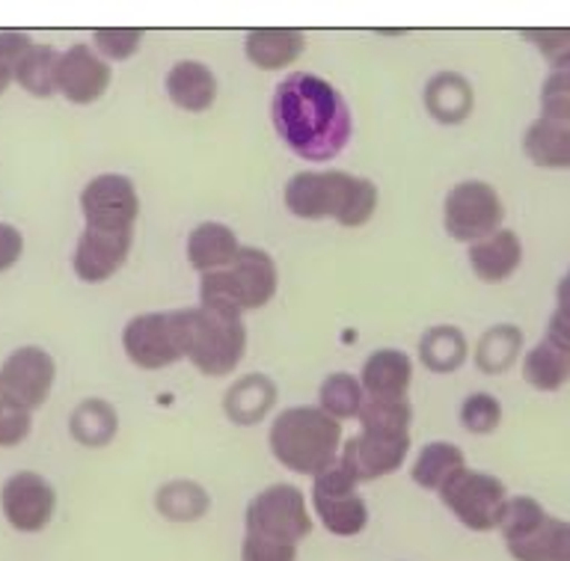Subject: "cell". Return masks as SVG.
I'll list each match as a JSON object with an SVG mask.
<instances>
[{
	"mask_svg": "<svg viewBox=\"0 0 570 561\" xmlns=\"http://www.w3.org/2000/svg\"><path fill=\"white\" fill-rule=\"evenodd\" d=\"M410 443H413L410 434H368V431H360L347 443H342L338 461L345 463L360 484L363 481H377L404 466Z\"/></svg>",
	"mask_w": 570,
	"mask_h": 561,
	"instance_id": "14",
	"label": "cell"
},
{
	"mask_svg": "<svg viewBox=\"0 0 570 561\" xmlns=\"http://www.w3.org/2000/svg\"><path fill=\"white\" fill-rule=\"evenodd\" d=\"M155 505H158V514L173 520V523H196L199 516L208 514L212 496L203 484L178 479L160 484L158 493H155Z\"/></svg>",
	"mask_w": 570,
	"mask_h": 561,
	"instance_id": "29",
	"label": "cell"
},
{
	"mask_svg": "<svg viewBox=\"0 0 570 561\" xmlns=\"http://www.w3.org/2000/svg\"><path fill=\"white\" fill-rule=\"evenodd\" d=\"M461 425L475 436L493 434L502 425V401L490 392H472L461 404Z\"/></svg>",
	"mask_w": 570,
	"mask_h": 561,
	"instance_id": "36",
	"label": "cell"
},
{
	"mask_svg": "<svg viewBox=\"0 0 570 561\" xmlns=\"http://www.w3.org/2000/svg\"><path fill=\"white\" fill-rule=\"evenodd\" d=\"M543 336L570 351V270L559 279V288H556V312L550 315V324H547Z\"/></svg>",
	"mask_w": 570,
	"mask_h": 561,
	"instance_id": "40",
	"label": "cell"
},
{
	"mask_svg": "<svg viewBox=\"0 0 570 561\" xmlns=\"http://www.w3.org/2000/svg\"><path fill=\"white\" fill-rule=\"evenodd\" d=\"M523 381L538 392H559L570 383V351L543 336L523 354Z\"/></svg>",
	"mask_w": 570,
	"mask_h": 561,
	"instance_id": "25",
	"label": "cell"
},
{
	"mask_svg": "<svg viewBox=\"0 0 570 561\" xmlns=\"http://www.w3.org/2000/svg\"><path fill=\"white\" fill-rule=\"evenodd\" d=\"M96 51L105 60H131L134 53L140 51L142 45V30H96L92 36Z\"/></svg>",
	"mask_w": 570,
	"mask_h": 561,
	"instance_id": "38",
	"label": "cell"
},
{
	"mask_svg": "<svg viewBox=\"0 0 570 561\" xmlns=\"http://www.w3.org/2000/svg\"><path fill=\"white\" fill-rule=\"evenodd\" d=\"M306 51V36L301 30H249L244 39L247 60L262 71H279L297 62Z\"/></svg>",
	"mask_w": 570,
	"mask_h": 561,
	"instance_id": "23",
	"label": "cell"
},
{
	"mask_svg": "<svg viewBox=\"0 0 570 561\" xmlns=\"http://www.w3.org/2000/svg\"><path fill=\"white\" fill-rule=\"evenodd\" d=\"M240 247L244 244L238 240L235 229H229L226 223L205 220L187 235V262L194 270H199V276L217 274L238 258Z\"/></svg>",
	"mask_w": 570,
	"mask_h": 561,
	"instance_id": "19",
	"label": "cell"
},
{
	"mask_svg": "<svg viewBox=\"0 0 570 561\" xmlns=\"http://www.w3.org/2000/svg\"><path fill=\"white\" fill-rule=\"evenodd\" d=\"M360 383H363L365 398H407L410 383H413V360L399 347H381L363 363Z\"/></svg>",
	"mask_w": 570,
	"mask_h": 561,
	"instance_id": "18",
	"label": "cell"
},
{
	"mask_svg": "<svg viewBox=\"0 0 570 561\" xmlns=\"http://www.w3.org/2000/svg\"><path fill=\"white\" fill-rule=\"evenodd\" d=\"M134 247V235L122 232L83 229L71 256V267L83 283H107L119 267L128 262Z\"/></svg>",
	"mask_w": 570,
	"mask_h": 561,
	"instance_id": "16",
	"label": "cell"
},
{
	"mask_svg": "<svg viewBox=\"0 0 570 561\" xmlns=\"http://www.w3.org/2000/svg\"><path fill=\"white\" fill-rule=\"evenodd\" d=\"M271 454L294 475H318L338 461L342 452V422L327 416L321 407H288L274 419L271 434Z\"/></svg>",
	"mask_w": 570,
	"mask_h": 561,
	"instance_id": "3",
	"label": "cell"
},
{
	"mask_svg": "<svg viewBox=\"0 0 570 561\" xmlns=\"http://www.w3.org/2000/svg\"><path fill=\"white\" fill-rule=\"evenodd\" d=\"M0 508H3V516L12 529L36 534L51 523L57 493H53L51 481L39 472H16L0 490Z\"/></svg>",
	"mask_w": 570,
	"mask_h": 561,
	"instance_id": "12",
	"label": "cell"
},
{
	"mask_svg": "<svg viewBox=\"0 0 570 561\" xmlns=\"http://www.w3.org/2000/svg\"><path fill=\"white\" fill-rule=\"evenodd\" d=\"M547 516H550L547 514V508H543L534 496H508L497 529L499 534H502V541L514 543L520 541V538H525V534H532Z\"/></svg>",
	"mask_w": 570,
	"mask_h": 561,
	"instance_id": "35",
	"label": "cell"
},
{
	"mask_svg": "<svg viewBox=\"0 0 570 561\" xmlns=\"http://www.w3.org/2000/svg\"><path fill=\"white\" fill-rule=\"evenodd\" d=\"M33 427V413L9 398L7 390L0 386V449L24 443Z\"/></svg>",
	"mask_w": 570,
	"mask_h": 561,
	"instance_id": "37",
	"label": "cell"
},
{
	"mask_svg": "<svg viewBox=\"0 0 570 561\" xmlns=\"http://www.w3.org/2000/svg\"><path fill=\"white\" fill-rule=\"evenodd\" d=\"M523 354V329L514 324H497L481 333L475 345V368L481 374H505Z\"/></svg>",
	"mask_w": 570,
	"mask_h": 561,
	"instance_id": "28",
	"label": "cell"
},
{
	"mask_svg": "<svg viewBox=\"0 0 570 561\" xmlns=\"http://www.w3.org/2000/svg\"><path fill=\"white\" fill-rule=\"evenodd\" d=\"M24 253V235L12 223H0V274L16 265Z\"/></svg>",
	"mask_w": 570,
	"mask_h": 561,
	"instance_id": "43",
	"label": "cell"
},
{
	"mask_svg": "<svg viewBox=\"0 0 570 561\" xmlns=\"http://www.w3.org/2000/svg\"><path fill=\"white\" fill-rule=\"evenodd\" d=\"M365 392L363 383L356 374L347 372H333L324 377L318 390V407L333 416L336 422H345V419H356L360 410H363Z\"/></svg>",
	"mask_w": 570,
	"mask_h": 561,
	"instance_id": "32",
	"label": "cell"
},
{
	"mask_svg": "<svg viewBox=\"0 0 570 561\" xmlns=\"http://www.w3.org/2000/svg\"><path fill=\"white\" fill-rule=\"evenodd\" d=\"M422 98H425V110L440 125L466 122L472 107H475L472 83L463 78L461 71H436L434 78L428 80Z\"/></svg>",
	"mask_w": 570,
	"mask_h": 561,
	"instance_id": "22",
	"label": "cell"
},
{
	"mask_svg": "<svg viewBox=\"0 0 570 561\" xmlns=\"http://www.w3.org/2000/svg\"><path fill=\"white\" fill-rule=\"evenodd\" d=\"M520 36H523V42L538 48L547 62L570 51V30H523Z\"/></svg>",
	"mask_w": 570,
	"mask_h": 561,
	"instance_id": "41",
	"label": "cell"
},
{
	"mask_svg": "<svg viewBox=\"0 0 570 561\" xmlns=\"http://www.w3.org/2000/svg\"><path fill=\"white\" fill-rule=\"evenodd\" d=\"M80 211H83L87 229L134 235V226L140 220V196L128 176L105 173L83 187Z\"/></svg>",
	"mask_w": 570,
	"mask_h": 561,
	"instance_id": "11",
	"label": "cell"
},
{
	"mask_svg": "<svg viewBox=\"0 0 570 561\" xmlns=\"http://www.w3.org/2000/svg\"><path fill=\"white\" fill-rule=\"evenodd\" d=\"M57 62L60 51L53 45H30V51L18 60L16 83L36 98H51L57 92Z\"/></svg>",
	"mask_w": 570,
	"mask_h": 561,
	"instance_id": "31",
	"label": "cell"
},
{
	"mask_svg": "<svg viewBox=\"0 0 570 561\" xmlns=\"http://www.w3.org/2000/svg\"><path fill=\"white\" fill-rule=\"evenodd\" d=\"M466 356H470V342L454 324H436L419 338V360L428 372L452 374L466 363Z\"/></svg>",
	"mask_w": 570,
	"mask_h": 561,
	"instance_id": "26",
	"label": "cell"
},
{
	"mask_svg": "<svg viewBox=\"0 0 570 561\" xmlns=\"http://www.w3.org/2000/svg\"><path fill=\"white\" fill-rule=\"evenodd\" d=\"M71 436L87 449H101L116 436L119 431V416L110 401L105 398H87L80 401L69 419Z\"/></svg>",
	"mask_w": 570,
	"mask_h": 561,
	"instance_id": "30",
	"label": "cell"
},
{
	"mask_svg": "<svg viewBox=\"0 0 570 561\" xmlns=\"http://www.w3.org/2000/svg\"><path fill=\"white\" fill-rule=\"evenodd\" d=\"M9 83H12V71L3 69V66H0V96H3V92H7Z\"/></svg>",
	"mask_w": 570,
	"mask_h": 561,
	"instance_id": "44",
	"label": "cell"
},
{
	"mask_svg": "<svg viewBox=\"0 0 570 561\" xmlns=\"http://www.w3.org/2000/svg\"><path fill=\"white\" fill-rule=\"evenodd\" d=\"M57 365L48 351L36 345H24L12 351L0 365V386L7 395L24 410H39L51 395Z\"/></svg>",
	"mask_w": 570,
	"mask_h": 561,
	"instance_id": "13",
	"label": "cell"
},
{
	"mask_svg": "<svg viewBox=\"0 0 570 561\" xmlns=\"http://www.w3.org/2000/svg\"><path fill=\"white\" fill-rule=\"evenodd\" d=\"M312 508L336 538H354L368 525V505L360 493V481L342 461L330 463L312 479Z\"/></svg>",
	"mask_w": 570,
	"mask_h": 561,
	"instance_id": "7",
	"label": "cell"
},
{
	"mask_svg": "<svg viewBox=\"0 0 570 561\" xmlns=\"http://www.w3.org/2000/svg\"><path fill=\"white\" fill-rule=\"evenodd\" d=\"M114 80V69L92 45H71L57 62V92L71 105H92L105 96Z\"/></svg>",
	"mask_w": 570,
	"mask_h": 561,
	"instance_id": "15",
	"label": "cell"
},
{
	"mask_svg": "<svg viewBox=\"0 0 570 561\" xmlns=\"http://www.w3.org/2000/svg\"><path fill=\"white\" fill-rule=\"evenodd\" d=\"M472 274L479 276L481 283L499 285L511 279L523 265V240L514 229H502L488 235V238L475 240L466 247Z\"/></svg>",
	"mask_w": 570,
	"mask_h": 561,
	"instance_id": "17",
	"label": "cell"
},
{
	"mask_svg": "<svg viewBox=\"0 0 570 561\" xmlns=\"http://www.w3.org/2000/svg\"><path fill=\"white\" fill-rule=\"evenodd\" d=\"M279 288V267L262 247H240L238 258L226 270L199 276V306L223 315L256 312L274 301Z\"/></svg>",
	"mask_w": 570,
	"mask_h": 561,
	"instance_id": "4",
	"label": "cell"
},
{
	"mask_svg": "<svg viewBox=\"0 0 570 561\" xmlns=\"http://www.w3.org/2000/svg\"><path fill=\"white\" fill-rule=\"evenodd\" d=\"M525 158L543 169H570V122L538 116L523 137Z\"/></svg>",
	"mask_w": 570,
	"mask_h": 561,
	"instance_id": "24",
	"label": "cell"
},
{
	"mask_svg": "<svg viewBox=\"0 0 570 561\" xmlns=\"http://www.w3.org/2000/svg\"><path fill=\"white\" fill-rule=\"evenodd\" d=\"M190 318L187 309L134 315L122 329V351L142 372H160L187 360Z\"/></svg>",
	"mask_w": 570,
	"mask_h": 561,
	"instance_id": "5",
	"label": "cell"
},
{
	"mask_svg": "<svg viewBox=\"0 0 570 561\" xmlns=\"http://www.w3.org/2000/svg\"><path fill=\"white\" fill-rule=\"evenodd\" d=\"M356 422H360V431H368V434H410L413 407H410V398H365Z\"/></svg>",
	"mask_w": 570,
	"mask_h": 561,
	"instance_id": "33",
	"label": "cell"
},
{
	"mask_svg": "<svg viewBox=\"0 0 570 561\" xmlns=\"http://www.w3.org/2000/svg\"><path fill=\"white\" fill-rule=\"evenodd\" d=\"M466 466V454L461 445L445 443V440H434L428 443L422 452L416 454V461L410 466V479L416 481L422 490H440L445 481L452 479L454 472H461Z\"/></svg>",
	"mask_w": 570,
	"mask_h": 561,
	"instance_id": "27",
	"label": "cell"
},
{
	"mask_svg": "<svg viewBox=\"0 0 570 561\" xmlns=\"http://www.w3.org/2000/svg\"><path fill=\"white\" fill-rule=\"evenodd\" d=\"M547 78L541 83V116L570 122V51L547 62Z\"/></svg>",
	"mask_w": 570,
	"mask_h": 561,
	"instance_id": "34",
	"label": "cell"
},
{
	"mask_svg": "<svg viewBox=\"0 0 570 561\" xmlns=\"http://www.w3.org/2000/svg\"><path fill=\"white\" fill-rule=\"evenodd\" d=\"M190 345L187 360L205 377H226L247 354V327L238 315H223L205 306H190Z\"/></svg>",
	"mask_w": 570,
	"mask_h": 561,
	"instance_id": "6",
	"label": "cell"
},
{
	"mask_svg": "<svg viewBox=\"0 0 570 561\" xmlns=\"http://www.w3.org/2000/svg\"><path fill=\"white\" fill-rule=\"evenodd\" d=\"M502 220H505V203L497 187L488 181H479V178L458 181L445 194L443 226L461 244H475V240L488 238L502 229Z\"/></svg>",
	"mask_w": 570,
	"mask_h": 561,
	"instance_id": "8",
	"label": "cell"
},
{
	"mask_svg": "<svg viewBox=\"0 0 570 561\" xmlns=\"http://www.w3.org/2000/svg\"><path fill=\"white\" fill-rule=\"evenodd\" d=\"M541 561H570V523L568 520H552L550 538H547V547H543Z\"/></svg>",
	"mask_w": 570,
	"mask_h": 561,
	"instance_id": "42",
	"label": "cell"
},
{
	"mask_svg": "<svg viewBox=\"0 0 570 561\" xmlns=\"http://www.w3.org/2000/svg\"><path fill=\"white\" fill-rule=\"evenodd\" d=\"M271 119L288 151L309 164H327L342 155L354 134V116L345 96L330 80L309 71H294L279 80L271 101Z\"/></svg>",
	"mask_w": 570,
	"mask_h": 561,
	"instance_id": "1",
	"label": "cell"
},
{
	"mask_svg": "<svg viewBox=\"0 0 570 561\" xmlns=\"http://www.w3.org/2000/svg\"><path fill=\"white\" fill-rule=\"evenodd\" d=\"M167 96L185 114H205L217 101V75L199 60H178L167 71Z\"/></svg>",
	"mask_w": 570,
	"mask_h": 561,
	"instance_id": "21",
	"label": "cell"
},
{
	"mask_svg": "<svg viewBox=\"0 0 570 561\" xmlns=\"http://www.w3.org/2000/svg\"><path fill=\"white\" fill-rule=\"evenodd\" d=\"M276 398H279V392L267 374H244L223 395V413L240 427L258 425L276 407Z\"/></svg>",
	"mask_w": 570,
	"mask_h": 561,
	"instance_id": "20",
	"label": "cell"
},
{
	"mask_svg": "<svg viewBox=\"0 0 570 561\" xmlns=\"http://www.w3.org/2000/svg\"><path fill=\"white\" fill-rule=\"evenodd\" d=\"M283 199L301 220H336L345 229H360L377 211L381 190L372 178L345 169H321L288 178Z\"/></svg>",
	"mask_w": 570,
	"mask_h": 561,
	"instance_id": "2",
	"label": "cell"
},
{
	"mask_svg": "<svg viewBox=\"0 0 570 561\" xmlns=\"http://www.w3.org/2000/svg\"><path fill=\"white\" fill-rule=\"evenodd\" d=\"M436 493L443 499V505L470 532H493L499 525V516H502V508L508 502L505 484L497 475L470 470V466L454 472L452 479L445 481Z\"/></svg>",
	"mask_w": 570,
	"mask_h": 561,
	"instance_id": "9",
	"label": "cell"
},
{
	"mask_svg": "<svg viewBox=\"0 0 570 561\" xmlns=\"http://www.w3.org/2000/svg\"><path fill=\"white\" fill-rule=\"evenodd\" d=\"M249 534L274 538L283 543H297L309 538L312 516L306 496L294 484H271L262 493L249 499L247 516H244Z\"/></svg>",
	"mask_w": 570,
	"mask_h": 561,
	"instance_id": "10",
	"label": "cell"
},
{
	"mask_svg": "<svg viewBox=\"0 0 570 561\" xmlns=\"http://www.w3.org/2000/svg\"><path fill=\"white\" fill-rule=\"evenodd\" d=\"M240 561H297V547L247 532L240 543Z\"/></svg>",
	"mask_w": 570,
	"mask_h": 561,
	"instance_id": "39",
	"label": "cell"
}]
</instances>
